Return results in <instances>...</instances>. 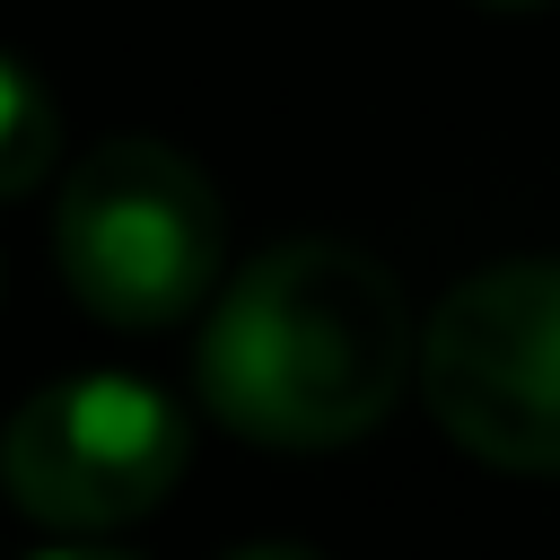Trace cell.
Instances as JSON below:
<instances>
[{
    "instance_id": "obj_1",
    "label": "cell",
    "mask_w": 560,
    "mask_h": 560,
    "mask_svg": "<svg viewBox=\"0 0 560 560\" xmlns=\"http://www.w3.org/2000/svg\"><path fill=\"white\" fill-rule=\"evenodd\" d=\"M411 359L420 341L394 271L368 262L359 245L298 236L254 254L219 289L192 376L210 420H228L236 438L315 455V446L368 438L394 411Z\"/></svg>"
},
{
    "instance_id": "obj_2",
    "label": "cell",
    "mask_w": 560,
    "mask_h": 560,
    "mask_svg": "<svg viewBox=\"0 0 560 560\" xmlns=\"http://www.w3.org/2000/svg\"><path fill=\"white\" fill-rule=\"evenodd\" d=\"M219 254H228V219L184 149L122 131L70 166L52 210V262L96 324L158 332L192 315L219 280Z\"/></svg>"
},
{
    "instance_id": "obj_3",
    "label": "cell",
    "mask_w": 560,
    "mask_h": 560,
    "mask_svg": "<svg viewBox=\"0 0 560 560\" xmlns=\"http://www.w3.org/2000/svg\"><path fill=\"white\" fill-rule=\"evenodd\" d=\"M420 394L464 455L560 472V262L525 254L455 280L420 332Z\"/></svg>"
},
{
    "instance_id": "obj_4",
    "label": "cell",
    "mask_w": 560,
    "mask_h": 560,
    "mask_svg": "<svg viewBox=\"0 0 560 560\" xmlns=\"http://www.w3.org/2000/svg\"><path fill=\"white\" fill-rule=\"evenodd\" d=\"M192 429L140 376H61L18 402L0 429V490L18 516L52 534H114L140 525L184 481Z\"/></svg>"
},
{
    "instance_id": "obj_5",
    "label": "cell",
    "mask_w": 560,
    "mask_h": 560,
    "mask_svg": "<svg viewBox=\"0 0 560 560\" xmlns=\"http://www.w3.org/2000/svg\"><path fill=\"white\" fill-rule=\"evenodd\" d=\"M52 158H61V105L18 52H0V201L35 192Z\"/></svg>"
},
{
    "instance_id": "obj_6",
    "label": "cell",
    "mask_w": 560,
    "mask_h": 560,
    "mask_svg": "<svg viewBox=\"0 0 560 560\" xmlns=\"http://www.w3.org/2000/svg\"><path fill=\"white\" fill-rule=\"evenodd\" d=\"M481 9H551V0H481Z\"/></svg>"
}]
</instances>
